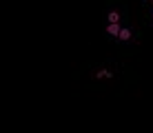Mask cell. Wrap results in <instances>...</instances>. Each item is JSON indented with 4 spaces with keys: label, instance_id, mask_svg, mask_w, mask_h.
<instances>
[{
    "label": "cell",
    "instance_id": "obj_1",
    "mask_svg": "<svg viewBox=\"0 0 153 133\" xmlns=\"http://www.w3.org/2000/svg\"><path fill=\"white\" fill-rule=\"evenodd\" d=\"M107 31H109L111 36H120V27H118V22H111V25L107 27Z\"/></svg>",
    "mask_w": 153,
    "mask_h": 133
},
{
    "label": "cell",
    "instance_id": "obj_2",
    "mask_svg": "<svg viewBox=\"0 0 153 133\" xmlns=\"http://www.w3.org/2000/svg\"><path fill=\"white\" fill-rule=\"evenodd\" d=\"M120 38H122V40H129V38H131V31H129V29H120Z\"/></svg>",
    "mask_w": 153,
    "mask_h": 133
},
{
    "label": "cell",
    "instance_id": "obj_3",
    "mask_svg": "<svg viewBox=\"0 0 153 133\" xmlns=\"http://www.w3.org/2000/svg\"><path fill=\"white\" fill-rule=\"evenodd\" d=\"M109 20H111V22H118V11H111V13H109Z\"/></svg>",
    "mask_w": 153,
    "mask_h": 133
}]
</instances>
